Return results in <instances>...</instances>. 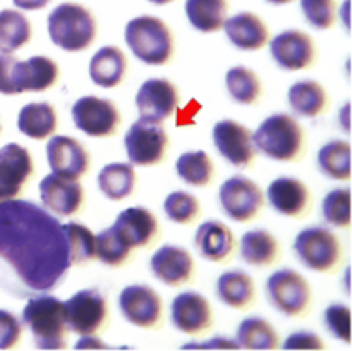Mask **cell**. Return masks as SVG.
<instances>
[{
  "instance_id": "11",
  "label": "cell",
  "mask_w": 352,
  "mask_h": 351,
  "mask_svg": "<svg viewBox=\"0 0 352 351\" xmlns=\"http://www.w3.org/2000/svg\"><path fill=\"white\" fill-rule=\"evenodd\" d=\"M72 123L85 134L93 138H110L119 131L122 117L112 100L98 96H81L71 109Z\"/></svg>"
},
{
  "instance_id": "29",
  "label": "cell",
  "mask_w": 352,
  "mask_h": 351,
  "mask_svg": "<svg viewBox=\"0 0 352 351\" xmlns=\"http://www.w3.org/2000/svg\"><path fill=\"white\" fill-rule=\"evenodd\" d=\"M58 81V65L45 55H33L28 61H19V93H41L54 88Z\"/></svg>"
},
{
  "instance_id": "52",
  "label": "cell",
  "mask_w": 352,
  "mask_h": 351,
  "mask_svg": "<svg viewBox=\"0 0 352 351\" xmlns=\"http://www.w3.org/2000/svg\"><path fill=\"white\" fill-rule=\"evenodd\" d=\"M0 131H2V127H0Z\"/></svg>"
},
{
  "instance_id": "34",
  "label": "cell",
  "mask_w": 352,
  "mask_h": 351,
  "mask_svg": "<svg viewBox=\"0 0 352 351\" xmlns=\"http://www.w3.org/2000/svg\"><path fill=\"white\" fill-rule=\"evenodd\" d=\"M31 23L23 12L14 9L0 10V52L14 54L31 41Z\"/></svg>"
},
{
  "instance_id": "41",
  "label": "cell",
  "mask_w": 352,
  "mask_h": 351,
  "mask_svg": "<svg viewBox=\"0 0 352 351\" xmlns=\"http://www.w3.org/2000/svg\"><path fill=\"white\" fill-rule=\"evenodd\" d=\"M322 215L325 222L339 229L351 227V189L339 188L330 191L322 202Z\"/></svg>"
},
{
  "instance_id": "46",
  "label": "cell",
  "mask_w": 352,
  "mask_h": 351,
  "mask_svg": "<svg viewBox=\"0 0 352 351\" xmlns=\"http://www.w3.org/2000/svg\"><path fill=\"white\" fill-rule=\"evenodd\" d=\"M285 350H325L327 344L322 337L309 330H298V332L289 334L284 341Z\"/></svg>"
},
{
  "instance_id": "13",
  "label": "cell",
  "mask_w": 352,
  "mask_h": 351,
  "mask_svg": "<svg viewBox=\"0 0 352 351\" xmlns=\"http://www.w3.org/2000/svg\"><path fill=\"white\" fill-rule=\"evenodd\" d=\"M124 319L141 329L155 330L164 323V303L158 292L146 284H131L119 295Z\"/></svg>"
},
{
  "instance_id": "6",
  "label": "cell",
  "mask_w": 352,
  "mask_h": 351,
  "mask_svg": "<svg viewBox=\"0 0 352 351\" xmlns=\"http://www.w3.org/2000/svg\"><path fill=\"white\" fill-rule=\"evenodd\" d=\"M296 258L306 268L320 274H336L344 262V246L329 227H306L296 236L292 244Z\"/></svg>"
},
{
  "instance_id": "1",
  "label": "cell",
  "mask_w": 352,
  "mask_h": 351,
  "mask_svg": "<svg viewBox=\"0 0 352 351\" xmlns=\"http://www.w3.org/2000/svg\"><path fill=\"white\" fill-rule=\"evenodd\" d=\"M72 267L64 224L30 200L0 202V289L14 298L52 292Z\"/></svg>"
},
{
  "instance_id": "8",
  "label": "cell",
  "mask_w": 352,
  "mask_h": 351,
  "mask_svg": "<svg viewBox=\"0 0 352 351\" xmlns=\"http://www.w3.org/2000/svg\"><path fill=\"white\" fill-rule=\"evenodd\" d=\"M65 322L71 332L96 336L109 323V301L95 288L81 289L64 303Z\"/></svg>"
},
{
  "instance_id": "18",
  "label": "cell",
  "mask_w": 352,
  "mask_h": 351,
  "mask_svg": "<svg viewBox=\"0 0 352 351\" xmlns=\"http://www.w3.org/2000/svg\"><path fill=\"white\" fill-rule=\"evenodd\" d=\"M267 200L277 213L291 219H305L313 209V195L301 179L282 176L270 182Z\"/></svg>"
},
{
  "instance_id": "30",
  "label": "cell",
  "mask_w": 352,
  "mask_h": 351,
  "mask_svg": "<svg viewBox=\"0 0 352 351\" xmlns=\"http://www.w3.org/2000/svg\"><path fill=\"white\" fill-rule=\"evenodd\" d=\"M57 112L48 102H31L19 110L17 127L31 140H47L57 131Z\"/></svg>"
},
{
  "instance_id": "38",
  "label": "cell",
  "mask_w": 352,
  "mask_h": 351,
  "mask_svg": "<svg viewBox=\"0 0 352 351\" xmlns=\"http://www.w3.org/2000/svg\"><path fill=\"white\" fill-rule=\"evenodd\" d=\"M95 255L107 267L119 268L134 258V250L127 246L110 226L95 236Z\"/></svg>"
},
{
  "instance_id": "10",
  "label": "cell",
  "mask_w": 352,
  "mask_h": 351,
  "mask_svg": "<svg viewBox=\"0 0 352 351\" xmlns=\"http://www.w3.org/2000/svg\"><path fill=\"white\" fill-rule=\"evenodd\" d=\"M124 147L129 164L150 167L164 162L168 148V136L160 123L140 119L127 129Z\"/></svg>"
},
{
  "instance_id": "49",
  "label": "cell",
  "mask_w": 352,
  "mask_h": 351,
  "mask_svg": "<svg viewBox=\"0 0 352 351\" xmlns=\"http://www.w3.org/2000/svg\"><path fill=\"white\" fill-rule=\"evenodd\" d=\"M76 348H109V346L95 336H82L81 339L76 343Z\"/></svg>"
},
{
  "instance_id": "35",
  "label": "cell",
  "mask_w": 352,
  "mask_h": 351,
  "mask_svg": "<svg viewBox=\"0 0 352 351\" xmlns=\"http://www.w3.org/2000/svg\"><path fill=\"white\" fill-rule=\"evenodd\" d=\"M226 88L230 98L239 105H254L263 95V85L260 76L250 67L236 65L226 74Z\"/></svg>"
},
{
  "instance_id": "25",
  "label": "cell",
  "mask_w": 352,
  "mask_h": 351,
  "mask_svg": "<svg viewBox=\"0 0 352 351\" xmlns=\"http://www.w3.org/2000/svg\"><path fill=\"white\" fill-rule=\"evenodd\" d=\"M239 253L244 264L256 268L272 267L280 258L278 240L267 229H251L243 234Z\"/></svg>"
},
{
  "instance_id": "14",
  "label": "cell",
  "mask_w": 352,
  "mask_h": 351,
  "mask_svg": "<svg viewBox=\"0 0 352 351\" xmlns=\"http://www.w3.org/2000/svg\"><path fill=\"white\" fill-rule=\"evenodd\" d=\"M270 54L275 64L284 71H305L315 65L318 50L308 33L301 30H285L270 41Z\"/></svg>"
},
{
  "instance_id": "22",
  "label": "cell",
  "mask_w": 352,
  "mask_h": 351,
  "mask_svg": "<svg viewBox=\"0 0 352 351\" xmlns=\"http://www.w3.org/2000/svg\"><path fill=\"white\" fill-rule=\"evenodd\" d=\"M47 158L52 172L67 179H81L91 164L81 141L62 134L50 138L47 143Z\"/></svg>"
},
{
  "instance_id": "24",
  "label": "cell",
  "mask_w": 352,
  "mask_h": 351,
  "mask_svg": "<svg viewBox=\"0 0 352 351\" xmlns=\"http://www.w3.org/2000/svg\"><path fill=\"white\" fill-rule=\"evenodd\" d=\"M223 31L230 43L244 52L261 50L270 40L265 21L253 12H239L223 21Z\"/></svg>"
},
{
  "instance_id": "48",
  "label": "cell",
  "mask_w": 352,
  "mask_h": 351,
  "mask_svg": "<svg viewBox=\"0 0 352 351\" xmlns=\"http://www.w3.org/2000/svg\"><path fill=\"white\" fill-rule=\"evenodd\" d=\"M14 6L23 10H40L47 7L52 0H12Z\"/></svg>"
},
{
  "instance_id": "50",
  "label": "cell",
  "mask_w": 352,
  "mask_h": 351,
  "mask_svg": "<svg viewBox=\"0 0 352 351\" xmlns=\"http://www.w3.org/2000/svg\"><path fill=\"white\" fill-rule=\"evenodd\" d=\"M267 2L274 3V6H285V3H291L294 2V0H267Z\"/></svg>"
},
{
  "instance_id": "7",
  "label": "cell",
  "mask_w": 352,
  "mask_h": 351,
  "mask_svg": "<svg viewBox=\"0 0 352 351\" xmlns=\"http://www.w3.org/2000/svg\"><path fill=\"white\" fill-rule=\"evenodd\" d=\"M267 299L277 312L291 319H302L313 306V289L302 274L284 267L275 270L265 284Z\"/></svg>"
},
{
  "instance_id": "32",
  "label": "cell",
  "mask_w": 352,
  "mask_h": 351,
  "mask_svg": "<svg viewBox=\"0 0 352 351\" xmlns=\"http://www.w3.org/2000/svg\"><path fill=\"white\" fill-rule=\"evenodd\" d=\"M186 16L191 26L201 33H215L222 30L227 19V0H186Z\"/></svg>"
},
{
  "instance_id": "37",
  "label": "cell",
  "mask_w": 352,
  "mask_h": 351,
  "mask_svg": "<svg viewBox=\"0 0 352 351\" xmlns=\"http://www.w3.org/2000/svg\"><path fill=\"white\" fill-rule=\"evenodd\" d=\"M318 169L333 181L351 179V145L342 140H332L318 151Z\"/></svg>"
},
{
  "instance_id": "31",
  "label": "cell",
  "mask_w": 352,
  "mask_h": 351,
  "mask_svg": "<svg viewBox=\"0 0 352 351\" xmlns=\"http://www.w3.org/2000/svg\"><path fill=\"white\" fill-rule=\"evenodd\" d=\"M98 188L105 198L112 202H122L133 195L136 188V172L133 164L113 162L105 165L98 174Z\"/></svg>"
},
{
  "instance_id": "28",
  "label": "cell",
  "mask_w": 352,
  "mask_h": 351,
  "mask_svg": "<svg viewBox=\"0 0 352 351\" xmlns=\"http://www.w3.org/2000/svg\"><path fill=\"white\" fill-rule=\"evenodd\" d=\"M217 298L234 310H246L256 299L253 277L243 270H227L217 279Z\"/></svg>"
},
{
  "instance_id": "39",
  "label": "cell",
  "mask_w": 352,
  "mask_h": 351,
  "mask_svg": "<svg viewBox=\"0 0 352 351\" xmlns=\"http://www.w3.org/2000/svg\"><path fill=\"white\" fill-rule=\"evenodd\" d=\"M64 229L67 234L72 265H82L95 260V234L91 229L79 222L64 224Z\"/></svg>"
},
{
  "instance_id": "33",
  "label": "cell",
  "mask_w": 352,
  "mask_h": 351,
  "mask_svg": "<svg viewBox=\"0 0 352 351\" xmlns=\"http://www.w3.org/2000/svg\"><path fill=\"white\" fill-rule=\"evenodd\" d=\"M236 343L244 350H277L278 332L263 317H248L237 327Z\"/></svg>"
},
{
  "instance_id": "20",
  "label": "cell",
  "mask_w": 352,
  "mask_h": 351,
  "mask_svg": "<svg viewBox=\"0 0 352 351\" xmlns=\"http://www.w3.org/2000/svg\"><path fill=\"white\" fill-rule=\"evenodd\" d=\"M112 227L117 236L133 250L153 246L160 237V226H158L157 217L151 210L143 209V206H129L122 210Z\"/></svg>"
},
{
  "instance_id": "5",
  "label": "cell",
  "mask_w": 352,
  "mask_h": 351,
  "mask_svg": "<svg viewBox=\"0 0 352 351\" xmlns=\"http://www.w3.org/2000/svg\"><path fill=\"white\" fill-rule=\"evenodd\" d=\"M124 36L134 57L146 65H165L174 55V34L160 17H134L126 24Z\"/></svg>"
},
{
  "instance_id": "2",
  "label": "cell",
  "mask_w": 352,
  "mask_h": 351,
  "mask_svg": "<svg viewBox=\"0 0 352 351\" xmlns=\"http://www.w3.org/2000/svg\"><path fill=\"white\" fill-rule=\"evenodd\" d=\"M258 151L275 162H299L306 153L305 129L284 112L272 114L253 134Z\"/></svg>"
},
{
  "instance_id": "19",
  "label": "cell",
  "mask_w": 352,
  "mask_h": 351,
  "mask_svg": "<svg viewBox=\"0 0 352 351\" xmlns=\"http://www.w3.org/2000/svg\"><path fill=\"white\" fill-rule=\"evenodd\" d=\"M40 198L43 206L52 213L71 217L81 212L85 205V189L79 179H67L50 174L41 179Z\"/></svg>"
},
{
  "instance_id": "12",
  "label": "cell",
  "mask_w": 352,
  "mask_h": 351,
  "mask_svg": "<svg viewBox=\"0 0 352 351\" xmlns=\"http://www.w3.org/2000/svg\"><path fill=\"white\" fill-rule=\"evenodd\" d=\"M212 140L219 153L234 167L250 169L256 162L258 148L253 141V133L237 120H219L213 126Z\"/></svg>"
},
{
  "instance_id": "51",
  "label": "cell",
  "mask_w": 352,
  "mask_h": 351,
  "mask_svg": "<svg viewBox=\"0 0 352 351\" xmlns=\"http://www.w3.org/2000/svg\"><path fill=\"white\" fill-rule=\"evenodd\" d=\"M148 2L155 3V6H165V3H170L174 2V0H148Z\"/></svg>"
},
{
  "instance_id": "23",
  "label": "cell",
  "mask_w": 352,
  "mask_h": 351,
  "mask_svg": "<svg viewBox=\"0 0 352 351\" xmlns=\"http://www.w3.org/2000/svg\"><path fill=\"white\" fill-rule=\"evenodd\" d=\"M195 246L205 260L226 264L236 253V236L220 220H206L196 229Z\"/></svg>"
},
{
  "instance_id": "43",
  "label": "cell",
  "mask_w": 352,
  "mask_h": 351,
  "mask_svg": "<svg viewBox=\"0 0 352 351\" xmlns=\"http://www.w3.org/2000/svg\"><path fill=\"white\" fill-rule=\"evenodd\" d=\"M323 322L336 339L351 343V308L344 303H332L323 313Z\"/></svg>"
},
{
  "instance_id": "9",
  "label": "cell",
  "mask_w": 352,
  "mask_h": 351,
  "mask_svg": "<svg viewBox=\"0 0 352 351\" xmlns=\"http://www.w3.org/2000/svg\"><path fill=\"white\" fill-rule=\"evenodd\" d=\"M220 206L234 222H250L260 215L265 195L260 186L246 176H232L219 189Z\"/></svg>"
},
{
  "instance_id": "4",
  "label": "cell",
  "mask_w": 352,
  "mask_h": 351,
  "mask_svg": "<svg viewBox=\"0 0 352 351\" xmlns=\"http://www.w3.org/2000/svg\"><path fill=\"white\" fill-rule=\"evenodd\" d=\"M48 36L64 52H85L96 38V21L91 10L76 2H64L48 14Z\"/></svg>"
},
{
  "instance_id": "42",
  "label": "cell",
  "mask_w": 352,
  "mask_h": 351,
  "mask_svg": "<svg viewBox=\"0 0 352 351\" xmlns=\"http://www.w3.org/2000/svg\"><path fill=\"white\" fill-rule=\"evenodd\" d=\"M301 10L315 30H330L337 21L336 0H301Z\"/></svg>"
},
{
  "instance_id": "17",
  "label": "cell",
  "mask_w": 352,
  "mask_h": 351,
  "mask_svg": "<svg viewBox=\"0 0 352 351\" xmlns=\"http://www.w3.org/2000/svg\"><path fill=\"white\" fill-rule=\"evenodd\" d=\"M179 105L177 86L168 79H146L136 93V107L140 117L151 123H164Z\"/></svg>"
},
{
  "instance_id": "26",
  "label": "cell",
  "mask_w": 352,
  "mask_h": 351,
  "mask_svg": "<svg viewBox=\"0 0 352 351\" xmlns=\"http://www.w3.org/2000/svg\"><path fill=\"white\" fill-rule=\"evenodd\" d=\"M127 72V57L116 45L102 47L89 61V78L96 86L116 88Z\"/></svg>"
},
{
  "instance_id": "45",
  "label": "cell",
  "mask_w": 352,
  "mask_h": 351,
  "mask_svg": "<svg viewBox=\"0 0 352 351\" xmlns=\"http://www.w3.org/2000/svg\"><path fill=\"white\" fill-rule=\"evenodd\" d=\"M17 78H19V61L12 57V54L0 52V93L2 95H19Z\"/></svg>"
},
{
  "instance_id": "44",
  "label": "cell",
  "mask_w": 352,
  "mask_h": 351,
  "mask_svg": "<svg viewBox=\"0 0 352 351\" xmlns=\"http://www.w3.org/2000/svg\"><path fill=\"white\" fill-rule=\"evenodd\" d=\"M23 336V323L9 310L0 308V350L16 348Z\"/></svg>"
},
{
  "instance_id": "47",
  "label": "cell",
  "mask_w": 352,
  "mask_h": 351,
  "mask_svg": "<svg viewBox=\"0 0 352 351\" xmlns=\"http://www.w3.org/2000/svg\"><path fill=\"white\" fill-rule=\"evenodd\" d=\"M182 348H196V350H210V348H215V350H227V348H232V350H236V348L239 346H237L236 341L229 339V337L217 336L208 341H201V343H188Z\"/></svg>"
},
{
  "instance_id": "16",
  "label": "cell",
  "mask_w": 352,
  "mask_h": 351,
  "mask_svg": "<svg viewBox=\"0 0 352 351\" xmlns=\"http://www.w3.org/2000/svg\"><path fill=\"white\" fill-rule=\"evenodd\" d=\"M33 174V158L28 148L19 143L3 145L0 148V202L17 198Z\"/></svg>"
},
{
  "instance_id": "36",
  "label": "cell",
  "mask_w": 352,
  "mask_h": 351,
  "mask_svg": "<svg viewBox=\"0 0 352 351\" xmlns=\"http://www.w3.org/2000/svg\"><path fill=\"white\" fill-rule=\"evenodd\" d=\"M177 176L189 186L206 188L215 179V165L206 151H186L175 162Z\"/></svg>"
},
{
  "instance_id": "21",
  "label": "cell",
  "mask_w": 352,
  "mask_h": 351,
  "mask_svg": "<svg viewBox=\"0 0 352 351\" xmlns=\"http://www.w3.org/2000/svg\"><path fill=\"white\" fill-rule=\"evenodd\" d=\"M150 268L158 281L170 288H179L191 282L196 272L191 253L177 244H164L158 248L151 255Z\"/></svg>"
},
{
  "instance_id": "3",
  "label": "cell",
  "mask_w": 352,
  "mask_h": 351,
  "mask_svg": "<svg viewBox=\"0 0 352 351\" xmlns=\"http://www.w3.org/2000/svg\"><path fill=\"white\" fill-rule=\"evenodd\" d=\"M23 323L30 329L34 346L62 350L67 346V322L64 303L50 292L31 296L23 310Z\"/></svg>"
},
{
  "instance_id": "27",
  "label": "cell",
  "mask_w": 352,
  "mask_h": 351,
  "mask_svg": "<svg viewBox=\"0 0 352 351\" xmlns=\"http://www.w3.org/2000/svg\"><path fill=\"white\" fill-rule=\"evenodd\" d=\"M289 105L298 117L316 119L329 109V93L315 79H301L289 88Z\"/></svg>"
},
{
  "instance_id": "15",
  "label": "cell",
  "mask_w": 352,
  "mask_h": 351,
  "mask_svg": "<svg viewBox=\"0 0 352 351\" xmlns=\"http://www.w3.org/2000/svg\"><path fill=\"white\" fill-rule=\"evenodd\" d=\"M170 322L186 336H203L213 327L212 305L201 292H181L170 303Z\"/></svg>"
},
{
  "instance_id": "40",
  "label": "cell",
  "mask_w": 352,
  "mask_h": 351,
  "mask_svg": "<svg viewBox=\"0 0 352 351\" xmlns=\"http://www.w3.org/2000/svg\"><path fill=\"white\" fill-rule=\"evenodd\" d=\"M165 215L168 220L181 226H191L201 213L198 198L188 191H174L164 202Z\"/></svg>"
}]
</instances>
